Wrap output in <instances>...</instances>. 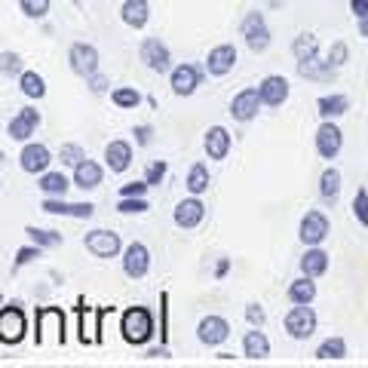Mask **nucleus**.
<instances>
[{
	"label": "nucleus",
	"mask_w": 368,
	"mask_h": 368,
	"mask_svg": "<svg viewBox=\"0 0 368 368\" xmlns=\"http://www.w3.org/2000/svg\"><path fill=\"white\" fill-rule=\"evenodd\" d=\"M120 331H123V338L129 344H147L154 335V320L151 313H147L145 307H129L123 313V325H120Z\"/></svg>",
	"instance_id": "f257e3e1"
},
{
	"label": "nucleus",
	"mask_w": 368,
	"mask_h": 368,
	"mask_svg": "<svg viewBox=\"0 0 368 368\" xmlns=\"http://www.w3.org/2000/svg\"><path fill=\"white\" fill-rule=\"evenodd\" d=\"M243 37L252 53H264V49L270 46V28H267L261 12H249V16L243 19Z\"/></svg>",
	"instance_id": "f03ea898"
},
{
	"label": "nucleus",
	"mask_w": 368,
	"mask_h": 368,
	"mask_svg": "<svg viewBox=\"0 0 368 368\" xmlns=\"http://www.w3.org/2000/svg\"><path fill=\"white\" fill-rule=\"evenodd\" d=\"M286 331L292 338H298V341H304V338H310L316 331V313L310 310V304H298V307L288 310L286 316Z\"/></svg>",
	"instance_id": "7ed1b4c3"
},
{
	"label": "nucleus",
	"mask_w": 368,
	"mask_h": 368,
	"mask_svg": "<svg viewBox=\"0 0 368 368\" xmlns=\"http://www.w3.org/2000/svg\"><path fill=\"white\" fill-rule=\"evenodd\" d=\"M138 55H141V62H145V65L154 71V74H166V71H169V62H172V55H169V46L160 44V37L141 40Z\"/></svg>",
	"instance_id": "20e7f679"
},
{
	"label": "nucleus",
	"mask_w": 368,
	"mask_h": 368,
	"mask_svg": "<svg viewBox=\"0 0 368 368\" xmlns=\"http://www.w3.org/2000/svg\"><path fill=\"white\" fill-rule=\"evenodd\" d=\"M68 62H71V71L80 77H92L98 71V49L92 44H74L68 53Z\"/></svg>",
	"instance_id": "39448f33"
},
{
	"label": "nucleus",
	"mask_w": 368,
	"mask_h": 368,
	"mask_svg": "<svg viewBox=\"0 0 368 368\" xmlns=\"http://www.w3.org/2000/svg\"><path fill=\"white\" fill-rule=\"evenodd\" d=\"M22 338H25V313L19 307H3L0 310V341L19 344Z\"/></svg>",
	"instance_id": "423d86ee"
},
{
	"label": "nucleus",
	"mask_w": 368,
	"mask_h": 368,
	"mask_svg": "<svg viewBox=\"0 0 368 368\" xmlns=\"http://www.w3.org/2000/svg\"><path fill=\"white\" fill-rule=\"evenodd\" d=\"M83 243L95 258H117L120 255V237L114 230H89Z\"/></svg>",
	"instance_id": "0eeeda50"
},
{
	"label": "nucleus",
	"mask_w": 368,
	"mask_h": 368,
	"mask_svg": "<svg viewBox=\"0 0 368 368\" xmlns=\"http://www.w3.org/2000/svg\"><path fill=\"white\" fill-rule=\"evenodd\" d=\"M147 270H151V252H147V246H141V243L126 246V252H123V273L129 276V279H141Z\"/></svg>",
	"instance_id": "6e6552de"
},
{
	"label": "nucleus",
	"mask_w": 368,
	"mask_h": 368,
	"mask_svg": "<svg viewBox=\"0 0 368 368\" xmlns=\"http://www.w3.org/2000/svg\"><path fill=\"white\" fill-rule=\"evenodd\" d=\"M49 163H53V154H49L46 145H25L22 154H19V166L25 169L28 175H44L49 169Z\"/></svg>",
	"instance_id": "1a4fd4ad"
},
{
	"label": "nucleus",
	"mask_w": 368,
	"mask_h": 368,
	"mask_svg": "<svg viewBox=\"0 0 368 368\" xmlns=\"http://www.w3.org/2000/svg\"><path fill=\"white\" fill-rule=\"evenodd\" d=\"M261 92L258 89H243V92H237L233 95V102H230V114L233 120H239V123H249V120L258 114V108H261Z\"/></svg>",
	"instance_id": "9d476101"
},
{
	"label": "nucleus",
	"mask_w": 368,
	"mask_h": 368,
	"mask_svg": "<svg viewBox=\"0 0 368 368\" xmlns=\"http://www.w3.org/2000/svg\"><path fill=\"white\" fill-rule=\"evenodd\" d=\"M325 237H329V218L322 212H307L301 218V239L307 246H320Z\"/></svg>",
	"instance_id": "9b49d317"
},
{
	"label": "nucleus",
	"mask_w": 368,
	"mask_h": 368,
	"mask_svg": "<svg viewBox=\"0 0 368 368\" xmlns=\"http://www.w3.org/2000/svg\"><path fill=\"white\" fill-rule=\"evenodd\" d=\"M44 212H49V215H68V218H92L95 206L92 203H65V196H46Z\"/></svg>",
	"instance_id": "f8f14e48"
},
{
	"label": "nucleus",
	"mask_w": 368,
	"mask_h": 368,
	"mask_svg": "<svg viewBox=\"0 0 368 368\" xmlns=\"http://www.w3.org/2000/svg\"><path fill=\"white\" fill-rule=\"evenodd\" d=\"M40 126V114H37V108H22L16 117L10 120V138H16V141H28L34 136V129Z\"/></svg>",
	"instance_id": "ddd939ff"
},
{
	"label": "nucleus",
	"mask_w": 368,
	"mask_h": 368,
	"mask_svg": "<svg viewBox=\"0 0 368 368\" xmlns=\"http://www.w3.org/2000/svg\"><path fill=\"white\" fill-rule=\"evenodd\" d=\"M341 145H344L341 129H338L335 123H322L320 132H316V151H320V157H325V160L338 157V154H341Z\"/></svg>",
	"instance_id": "4468645a"
},
{
	"label": "nucleus",
	"mask_w": 368,
	"mask_h": 368,
	"mask_svg": "<svg viewBox=\"0 0 368 368\" xmlns=\"http://www.w3.org/2000/svg\"><path fill=\"white\" fill-rule=\"evenodd\" d=\"M206 218V206H203L196 196H190V200H181L178 206H175V224L184 230H194L196 224Z\"/></svg>",
	"instance_id": "2eb2a0df"
},
{
	"label": "nucleus",
	"mask_w": 368,
	"mask_h": 368,
	"mask_svg": "<svg viewBox=\"0 0 368 368\" xmlns=\"http://www.w3.org/2000/svg\"><path fill=\"white\" fill-rule=\"evenodd\" d=\"M196 335H200V341H203V344L218 347V344L228 341L230 325H228V320H221V316H206V320L200 322V329H196Z\"/></svg>",
	"instance_id": "dca6fc26"
},
{
	"label": "nucleus",
	"mask_w": 368,
	"mask_h": 368,
	"mask_svg": "<svg viewBox=\"0 0 368 368\" xmlns=\"http://www.w3.org/2000/svg\"><path fill=\"white\" fill-rule=\"evenodd\" d=\"M233 65H237V49H233L230 44L215 46L206 59V71L212 77H224L228 71H233Z\"/></svg>",
	"instance_id": "f3484780"
},
{
	"label": "nucleus",
	"mask_w": 368,
	"mask_h": 368,
	"mask_svg": "<svg viewBox=\"0 0 368 368\" xmlns=\"http://www.w3.org/2000/svg\"><path fill=\"white\" fill-rule=\"evenodd\" d=\"M104 163H108L111 172H126V169L132 166V145L123 138L111 141V145L104 147Z\"/></svg>",
	"instance_id": "a211bd4d"
},
{
	"label": "nucleus",
	"mask_w": 368,
	"mask_h": 368,
	"mask_svg": "<svg viewBox=\"0 0 368 368\" xmlns=\"http://www.w3.org/2000/svg\"><path fill=\"white\" fill-rule=\"evenodd\" d=\"M258 92H261V102H264V104L279 108V104L288 98V80H286V77H264Z\"/></svg>",
	"instance_id": "6ab92c4d"
},
{
	"label": "nucleus",
	"mask_w": 368,
	"mask_h": 368,
	"mask_svg": "<svg viewBox=\"0 0 368 368\" xmlns=\"http://www.w3.org/2000/svg\"><path fill=\"white\" fill-rule=\"evenodd\" d=\"M102 178H104V172L95 160H83L74 166V184L80 190H95L98 184H102Z\"/></svg>",
	"instance_id": "aec40b11"
},
{
	"label": "nucleus",
	"mask_w": 368,
	"mask_h": 368,
	"mask_svg": "<svg viewBox=\"0 0 368 368\" xmlns=\"http://www.w3.org/2000/svg\"><path fill=\"white\" fill-rule=\"evenodd\" d=\"M196 86H200V71L194 65H178L172 71V92L175 95H190Z\"/></svg>",
	"instance_id": "412c9836"
},
{
	"label": "nucleus",
	"mask_w": 368,
	"mask_h": 368,
	"mask_svg": "<svg viewBox=\"0 0 368 368\" xmlns=\"http://www.w3.org/2000/svg\"><path fill=\"white\" fill-rule=\"evenodd\" d=\"M230 151V132L224 126H212L206 132V154L209 160H224Z\"/></svg>",
	"instance_id": "4be33fe9"
},
{
	"label": "nucleus",
	"mask_w": 368,
	"mask_h": 368,
	"mask_svg": "<svg viewBox=\"0 0 368 368\" xmlns=\"http://www.w3.org/2000/svg\"><path fill=\"white\" fill-rule=\"evenodd\" d=\"M120 16L129 28H145L147 19H151V6H147V0H126L120 6Z\"/></svg>",
	"instance_id": "5701e85b"
},
{
	"label": "nucleus",
	"mask_w": 368,
	"mask_h": 368,
	"mask_svg": "<svg viewBox=\"0 0 368 368\" xmlns=\"http://www.w3.org/2000/svg\"><path fill=\"white\" fill-rule=\"evenodd\" d=\"M243 353H246L249 359H264V356H270V341H267L264 331H258V329L246 331V338H243Z\"/></svg>",
	"instance_id": "b1692460"
},
{
	"label": "nucleus",
	"mask_w": 368,
	"mask_h": 368,
	"mask_svg": "<svg viewBox=\"0 0 368 368\" xmlns=\"http://www.w3.org/2000/svg\"><path fill=\"white\" fill-rule=\"evenodd\" d=\"M301 270H304V276H310V279H313V276H322L329 270V255L322 249H310L301 258Z\"/></svg>",
	"instance_id": "393cba45"
},
{
	"label": "nucleus",
	"mask_w": 368,
	"mask_h": 368,
	"mask_svg": "<svg viewBox=\"0 0 368 368\" xmlns=\"http://www.w3.org/2000/svg\"><path fill=\"white\" fill-rule=\"evenodd\" d=\"M37 187L44 190L46 196H65V190L71 187V184H68V178L62 172H44V175H40Z\"/></svg>",
	"instance_id": "a878e982"
},
{
	"label": "nucleus",
	"mask_w": 368,
	"mask_h": 368,
	"mask_svg": "<svg viewBox=\"0 0 368 368\" xmlns=\"http://www.w3.org/2000/svg\"><path fill=\"white\" fill-rule=\"evenodd\" d=\"M19 86L28 98H44L46 95V80L37 74V71H25L22 77H19Z\"/></svg>",
	"instance_id": "bb28decb"
},
{
	"label": "nucleus",
	"mask_w": 368,
	"mask_h": 368,
	"mask_svg": "<svg viewBox=\"0 0 368 368\" xmlns=\"http://www.w3.org/2000/svg\"><path fill=\"white\" fill-rule=\"evenodd\" d=\"M292 53H295V59H298V65H301V62L316 59V53H320V44H316L313 34H301V37H295Z\"/></svg>",
	"instance_id": "cd10ccee"
},
{
	"label": "nucleus",
	"mask_w": 368,
	"mask_h": 368,
	"mask_svg": "<svg viewBox=\"0 0 368 368\" xmlns=\"http://www.w3.org/2000/svg\"><path fill=\"white\" fill-rule=\"evenodd\" d=\"M313 298H316V286L310 282V276L295 279L292 286H288V301H292V304H310Z\"/></svg>",
	"instance_id": "c85d7f7f"
},
{
	"label": "nucleus",
	"mask_w": 368,
	"mask_h": 368,
	"mask_svg": "<svg viewBox=\"0 0 368 368\" xmlns=\"http://www.w3.org/2000/svg\"><path fill=\"white\" fill-rule=\"evenodd\" d=\"M320 194L322 200H338V194H341V172L338 169H325L322 178H320Z\"/></svg>",
	"instance_id": "c756f323"
},
{
	"label": "nucleus",
	"mask_w": 368,
	"mask_h": 368,
	"mask_svg": "<svg viewBox=\"0 0 368 368\" xmlns=\"http://www.w3.org/2000/svg\"><path fill=\"white\" fill-rule=\"evenodd\" d=\"M187 190L194 196H200L203 190H209V169L203 166V163H194L187 172Z\"/></svg>",
	"instance_id": "7c9ffc66"
},
{
	"label": "nucleus",
	"mask_w": 368,
	"mask_h": 368,
	"mask_svg": "<svg viewBox=\"0 0 368 368\" xmlns=\"http://www.w3.org/2000/svg\"><path fill=\"white\" fill-rule=\"evenodd\" d=\"M347 108H350L347 95H322V98H320V114H322L325 120H329V117H341Z\"/></svg>",
	"instance_id": "2f4dec72"
},
{
	"label": "nucleus",
	"mask_w": 368,
	"mask_h": 368,
	"mask_svg": "<svg viewBox=\"0 0 368 368\" xmlns=\"http://www.w3.org/2000/svg\"><path fill=\"white\" fill-rule=\"evenodd\" d=\"M298 71L304 77H313V80H329L331 74H335V68L329 65V62H320V59H310V62H301Z\"/></svg>",
	"instance_id": "473e14b6"
},
{
	"label": "nucleus",
	"mask_w": 368,
	"mask_h": 368,
	"mask_svg": "<svg viewBox=\"0 0 368 368\" xmlns=\"http://www.w3.org/2000/svg\"><path fill=\"white\" fill-rule=\"evenodd\" d=\"M25 233L31 237V243H34V246H40V249H55V246H62V233H55V230L25 228Z\"/></svg>",
	"instance_id": "72a5a7b5"
},
{
	"label": "nucleus",
	"mask_w": 368,
	"mask_h": 368,
	"mask_svg": "<svg viewBox=\"0 0 368 368\" xmlns=\"http://www.w3.org/2000/svg\"><path fill=\"white\" fill-rule=\"evenodd\" d=\"M347 356V344L344 338H329V341L320 344V350H316V359H344Z\"/></svg>",
	"instance_id": "f704fd0d"
},
{
	"label": "nucleus",
	"mask_w": 368,
	"mask_h": 368,
	"mask_svg": "<svg viewBox=\"0 0 368 368\" xmlns=\"http://www.w3.org/2000/svg\"><path fill=\"white\" fill-rule=\"evenodd\" d=\"M111 102L117 104V108H138L141 104V95L132 86H120V89H114L111 92Z\"/></svg>",
	"instance_id": "c9c22d12"
},
{
	"label": "nucleus",
	"mask_w": 368,
	"mask_h": 368,
	"mask_svg": "<svg viewBox=\"0 0 368 368\" xmlns=\"http://www.w3.org/2000/svg\"><path fill=\"white\" fill-rule=\"evenodd\" d=\"M147 209L151 206H147L145 196H120V203H117V212H123V215H141Z\"/></svg>",
	"instance_id": "e433bc0d"
},
{
	"label": "nucleus",
	"mask_w": 368,
	"mask_h": 368,
	"mask_svg": "<svg viewBox=\"0 0 368 368\" xmlns=\"http://www.w3.org/2000/svg\"><path fill=\"white\" fill-rule=\"evenodd\" d=\"M80 338H83V344H95L98 341V313H95V310H89V313L83 316Z\"/></svg>",
	"instance_id": "4c0bfd02"
},
{
	"label": "nucleus",
	"mask_w": 368,
	"mask_h": 368,
	"mask_svg": "<svg viewBox=\"0 0 368 368\" xmlns=\"http://www.w3.org/2000/svg\"><path fill=\"white\" fill-rule=\"evenodd\" d=\"M19 6H22V12L31 19H44L49 12V0H19Z\"/></svg>",
	"instance_id": "58836bf2"
},
{
	"label": "nucleus",
	"mask_w": 368,
	"mask_h": 368,
	"mask_svg": "<svg viewBox=\"0 0 368 368\" xmlns=\"http://www.w3.org/2000/svg\"><path fill=\"white\" fill-rule=\"evenodd\" d=\"M59 160L65 163V166H77V163L86 160V154H83V147H80V145H62Z\"/></svg>",
	"instance_id": "ea45409f"
},
{
	"label": "nucleus",
	"mask_w": 368,
	"mask_h": 368,
	"mask_svg": "<svg viewBox=\"0 0 368 368\" xmlns=\"http://www.w3.org/2000/svg\"><path fill=\"white\" fill-rule=\"evenodd\" d=\"M353 215H356V221L368 228V194L365 190H356V196H353Z\"/></svg>",
	"instance_id": "a19ab883"
},
{
	"label": "nucleus",
	"mask_w": 368,
	"mask_h": 368,
	"mask_svg": "<svg viewBox=\"0 0 368 368\" xmlns=\"http://www.w3.org/2000/svg\"><path fill=\"white\" fill-rule=\"evenodd\" d=\"M19 71H22L19 53H0V74H19Z\"/></svg>",
	"instance_id": "79ce46f5"
},
{
	"label": "nucleus",
	"mask_w": 368,
	"mask_h": 368,
	"mask_svg": "<svg viewBox=\"0 0 368 368\" xmlns=\"http://www.w3.org/2000/svg\"><path fill=\"white\" fill-rule=\"evenodd\" d=\"M34 258H40V246H25V249L16 252V261H12V270H19V267L31 264Z\"/></svg>",
	"instance_id": "37998d69"
},
{
	"label": "nucleus",
	"mask_w": 368,
	"mask_h": 368,
	"mask_svg": "<svg viewBox=\"0 0 368 368\" xmlns=\"http://www.w3.org/2000/svg\"><path fill=\"white\" fill-rule=\"evenodd\" d=\"M163 178H166V163H154V166L151 169H147V175H145V181L147 184H151V187H154V184H160Z\"/></svg>",
	"instance_id": "c03bdc74"
},
{
	"label": "nucleus",
	"mask_w": 368,
	"mask_h": 368,
	"mask_svg": "<svg viewBox=\"0 0 368 368\" xmlns=\"http://www.w3.org/2000/svg\"><path fill=\"white\" fill-rule=\"evenodd\" d=\"M151 187L147 181H132V184H123L120 187V196H145V190Z\"/></svg>",
	"instance_id": "a18cd8bd"
},
{
	"label": "nucleus",
	"mask_w": 368,
	"mask_h": 368,
	"mask_svg": "<svg viewBox=\"0 0 368 368\" xmlns=\"http://www.w3.org/2000/svg\"><path fill=\"white\" fill-rule=\"evenodd\" d=\"M344 62H347V46L344 44H335V46H331V53H329V65L331 68H341Z\"/></svg>",
	"instance_id": "49530a36"
},
{
	"label": "nucleus",
	"mask_w": 368,
	"mask_h": 368,
	"mask_svg": "<svg viewBox=\"0 0 368 368\" xmlns=\"http://www.w3.org/2000/svg\"><path fill=\"white\" fill-rule=\"evenodd\" d=\"M86 80H89V89L95 92V95H102V92L108 89V77H104V74H98V71H95L92 77H86Z\"/></svg>",
	"instance_id": "de8ad7c7"
},
{
	"label": "nucleus",
	"mask_w": 368,
	"mask_h": 368,
	"mask_svg": "<svg viewBox=\"0 0 368 368\" xmlns=\"http://www.w3.org/2000/svg\"><path fill=\"white\" fill-rule=\"evenodd\" d=\"M246 320L261 329V325H264V310H261L258 304H249V307H246Z\"/></svg>",
	"instance_id": "09e8293b"
},
{
	"label": "nucleus",
	"mask_w": 368,
	"mask_h": 368,
	"mask_svg": "<svg viewBox=\"0 0 368 368\" xmlns=\"http://www.w3.org/2000/svg\"><path fill=\"white\" fill-rule=\"evenodd\" d=\"M136 141H138L141 147L151 145V141H154V129H151V126H138V129H136Z\"/></svg>",
	"instance_id": "8fccbe9b"
},
{
	"label": "nucleus",
	"mask_w": 368,
	"mask_h": 368,
	"mask_svg": "<svg viewBox=\"0 0 368 368\" xmlns=\"http://www.w3.org/2000/svg\"><path fill=\"white\" fill-rule=\"evenodd\" d=\"M350 10L356 12V19H365L368 16V0H350Z\"/></svg>",
	"instance_id": "3c124183"
},
{
	"label": "nucleus",
	"mask_w": 368,
	"mask_h": 368,
	"mask_svg": "<svg viewBox=\"0 0 368 368\" xmlns=\"http://www.w3.org/2000/svg\"><path fill=\"white\" fill-rule=\"evenodd\" d=\"M147 356H154V359H157V356H169V350H166V347H157V350H151Z\"/></svg>",
	"instance_id": "603ef678"
},
{
	"label": "nucleus",
	"mask_w": 368,
	"mask_h": 368,
	"mask_svg": "<svg viewBox=\"0 0 368 368\" xmlns=\"http://www.w3.org/2000/svg\"><path fill=\"white\" fill-rule=\"evenodd\" d=\"M228 267H230L228 261H221V264H218V270H215V273H218V276H224V273H228Z\"/></svg>",
	"instance_id": "864d4df0"
},
{
	"label": "nucleus",
	"mask_w": 368,
	"mask_h": 368,
	"mask_svg": "<svg viewBox=\"0 0 368 368\" xmlns=\"http://www.w3.org/2000/svg\"><path fill=\"white\" fill-rule=\"evenodd\" d=\"M0 163H3V151H0Z\"/></svg>",
	"instance_id": "5fc2aeb1"
},
{
	"label": "nucleus",
	"mask_w": 368,
	"mask_h": 368,
	"mask_svg": "<svg viewBox=\"0 0 368 368\" xmlns=\"http://www.w3.org/2000/svg\"><path fill=\"white\" fill-rule=\"evenodd\" d=\"M365 22H368V16H365Z\"/></svg>",
	"instance_id": "6e6d98bb"
}]
</instances>
